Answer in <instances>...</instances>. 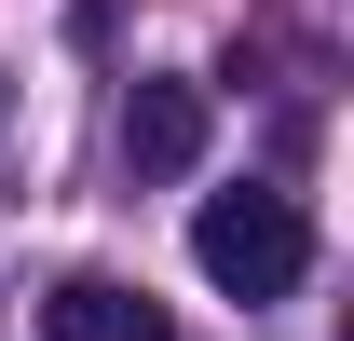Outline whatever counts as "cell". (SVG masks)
Returning a JSON list of instances; mask_svg holds the SVG:
<instances>
[{
	"label": "cell",
	"instance_id": "6da1fadb",
	"mask_svg": "<svg viewBox=\"0 0 354 341\" xmlns=\"http://www.w3.org/2000/svg\"><path fill=\"white\" fill-rule=\"evenodd\" d=\"M191 259H205V287H218V300H286V287L313 273V218L286 205V191H205Z\"/></svg>",
	"mask_w": 354,
	"mask_h": 341
},
{
	"label": "cell",
	"instance_id": "7a4b0ae2",
	"mask_svg": "<svg viewBox=\"0 0 354 341\" xmlns=\"http://www.w3.org/2000/svg\"><path fill=\"white\" fill-rule=\"evenodd\" d=\"M123 164L136 177H191L205 164V82H136L123 96Z\"/></svg>",
	"mask_w": 354,
	"mask_h": 341
},
{
	"label": "cell",
	"instance_id": "3957f363",
	"mask_svg": "<svg viewBox=\"0 0 354 341\" xmlns=\"http://www.w3.org/2000/svg\"><path fill=\"white\" fill-rule=\"evenodd\" d=\"M41 328H55V341H177V328H164V300L123 287V273H68V287L41 300Z\"/></svg>",
	"mask_w": 354,
	"mask_h": 341
}]
</instances>
